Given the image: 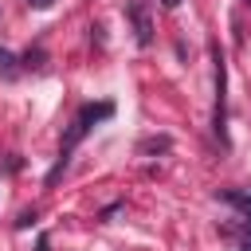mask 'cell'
<instances>
[{"label":"cell","mask_w":251,"mask_h":251,"mask_svg":"<svg viewBox=\"0 0 251 251\" xmlns=\"http://www.w3.org/2000/svg\"><path fill=\"white\" fill-rule=\"evenodd\" d=\"M129 12H133V24H137V43H141V47H145V43H149V39H153V27H149V16H145V12H141V4H137V0H133V4H129Z\"/></svg>","instance_id":"3"},{"label":"cell","mask_w":251,"mask_h":251,"mask_svg":"<svg viewBox=\"0 0 251 251\" xmlns=\"http://www.w3.org/2000/svg\"><path fill=\"white\" fill-rule=\"evenodd\" d=\"M212 55H216V137L227 145V129H224V122H227V106H224V90H227V67H224V51H220V47H216Z\"/></svg>","instance_id":"2"},{"label":"cell","mask_w":251,"mask_h":251,"mask_svg":"<svg viewBox=\"0 0 251 251\" xmlns=\"http://www.w3.org/2000/svg\"><path fill=\"white\" fill-rule=\"evenodd\" d=\"M110 114H114V102H98V106L90 102V106H82V110H78V118H75V126H71V133H67V141H63L59 165L47 173V184H55V180H59V173L67 169V157H71V149H75V145H78V141L90 133V126H94V122H102V118H110Z\"/></svg>","instance_id":"1"},{"label":"cell","mask_w":251,"mask_h":251,"mask_svg":"<svg viewBox=\"0 0 251 251\" xmlns=\"http://www.w3.org/2000/svg\"><path fill=\"white\" fill-rule=\"evenodd\" d=\"M0 71H4V75H8V78H12V75H16V59H12V55H8V51H0Z\"/></svg>","instance_id":"4"},{"label":"cell","mask_w":251,"mask_h":251,"mask_svg":"<svg viewBox=\"0 0 251 251\" xmlns=\"http://www.w3.org/2000/svg\"><path fill=\"white\" fill-rule=\"evenodd\" d=\"M161 4H165V8H176V4H180V0H161Z\"/></svg>","instance_id":"5"}]
</instances>
